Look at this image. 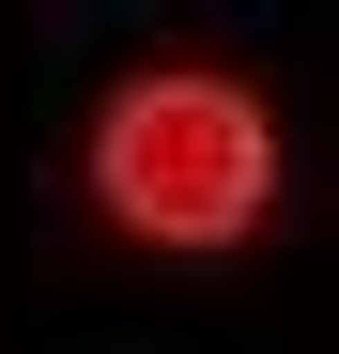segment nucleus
<instances>
[{"instance_id": "f257e3e1", "label": "nucleus", "mask_w": 339, "mask_h": 354, "mask_svg": "<svg viewBox=\"0 0 339 354\" xmlns=\"http://www.w3.org/2000/svg\"><path fill=\"white\" fill-rule=\"evenodd\" d=\"M93 201L139 231V247H232L277 201V139H262V93L216 77V62H154L108 93L93 124Z\"/></svg>"}]
</instances>
